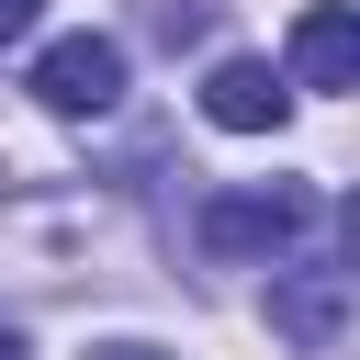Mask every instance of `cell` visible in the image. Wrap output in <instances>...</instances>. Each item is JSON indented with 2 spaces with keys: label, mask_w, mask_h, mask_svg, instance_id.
<instances>
[{
  "label": "cell",
  "mask_w": 360,
  "mask_h": 360,
  "mask_svg": "<svg viewBox=\"0 0 360 360\" xmlns=\"http://www.w3.org/2000/svg\"><path fill=\"white\" fill-rule=\"evenodd\" d=\"M34 101L68 112V124L112 112V101H124V45H112V34H56V45L34 56Z\"/></svg>",
  "instance_id": "cell-1"
},
{
  "label": "cell",
  "mask_w": 360,
  "mask_h": 360,
  "mask_svg": "<svg viewBox=\"0 0 360 360\" xmlns=\"http://www.w3.org/2000/svg\"><path fill=\"white\" fill-rule=\"evenodd\" d=\"M304 191H214L202 202V248L214 259H281L292 236H304Z\"/></svg>",
  "instance_id": "cell-2"
},
{
  "label": "cell",
  "mask_w": 360,
  "mask_h": 360,
  "mask_svg": "<svg viewBox=\"0 0 360 360\" xmlns=\"http://www.w3.org/2000/svg\"><path fill=\"white\" fill-rule=\"evenodd\" d=\"M270 326H281L292 349H338V326H349V270H326V259L270 270Z\"/></svg>",
  "instance_id": "cell-3"
},
{
  "label": "cell",
  "mask_w": 360,
  "mask_h": 360,
  "mask_svg": "<svg viewBox=\"0 0 360 360\" xmlns=\"http://www.w3.org/2000/svg\"><path fill=\"white\" fill-rule=\"evenodd\" d=\"M292 112V79L270 68V56H214V79H202V124H225V135H270Z\"/></svg>",
  "instance_id": "cell-4"
},
{
  "label": "cell",
  "mask_w": 360,
  "mask_h": 360,
  "mask_svg": "<svg viewBox=\"0 0 360 360\" xmlns=\"http://www.w3.org/2000/svg\"><path fill=\"white\" fill-rule=\"evenodd\" d=\"M292 79H304V90H349V79H360V22H349L338 0H315V11L292 22Z\"/></svg>",
  "instance_id": "cell-5"
},
{
  "label": "cell",
  "mask_w": 360,
  "mask_h": 360,
  "mask_svg": "<svg viewBox=\"0 0 360 360\" xmlns=\"http://www.w3.org/2000/svg\"><path fill=\"white\" fill-rule=\"evenodd\" d=\"M202 22H214V0H158V34H169V45H180V34H202Z\"/></svg>",
  "instance_id": "cell-6"
},
{
  "label": "cell",
  "mask_w": 360,
  "mask_h": 360,
  "mask_svg": "<svg viewBox=\"0 0 360 360\" xmlns=\"http://www.w3.org/2000/svg\"><path fill=\"white\" fill-rule=\"evenodd\" d=\"M34 22H45V0H0V45H22Z\"/></svg>",
  "instance_id": "cell-7"
},
{
  "label": "cell",
  "mask_w": 360,
  "mask_h": 360,
  "mask_svg": "<svg viewBox=\"0 0 360 360\" xmlns=\"http://www.w3.org/2000/svg\"><path fill=\"white\" fill-rule=\"evenodd\" d=\"M90 360H169V349H146V338H101Z\"/></svg>",
  "instance_id": "cell-8"
},
{
  "label": "cell",
  "mask_w": 360,
  "mask_h": 360,
  "mask_svg": "<svg viewBox=\"0 0 360 360\" xmlns=\"http://www.w3.org/2000/svg\"><path fill=\"white\" fill-rule=\"evenodd\" d=\"M0 360H22V338H11V326H0Z\"/></svg>",
  "instance_id": "cell-9"
}]
</instances>
